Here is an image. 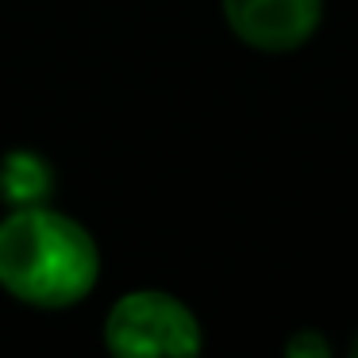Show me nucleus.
Segmentation results:
<instances>
[{
  "mask_svg": "<svg viewBox=\"0 0 358 358\" xmlns=\"http://www.w3.org/2000/svg\"><path fill=\"white\" fill-rule=\"evenodd\" d=\"M201 324L193 308L162 289L124 293L104 316L112 358H201Z\"/></svg>",
  "mask_w": 358,
  "mask_h": 358,
  "instance_id": "nucleus-2",
  "label": "nucleus"
},
{
  "mask_svg": "<svg viewBox=\"0 0 358 358\" xmlns=\"http://www.w3.org/2000/svg\"><path fill=\"white\" fill-rule=\"evenodd\" d=\"M101 281V247L73 216L31 204L0 220V289L31 308H73Z\"/></svg>",
  "mask_w": 358,
  "mask_h": 358,
  "instance_id": "nucleus-1",
  "label": "nucleus"
},
{
  "mask_svg": "<svg viewBox=\"0 0 358 358\" xmlns=\"http://www.w3.org/2000/svg\"><path fill=\"white\" fill-rule=\"evenodd\" d=\"M224 20L247 47L285 55L316 35L324 0H224Z\"/></svg>",
  "mask_w": 358,
  "mask_h": 358,
  "instance_id": "nucleus-3",
  "label": "nucleus"
},
{
  "mask_svg": "<svg viewBox=\"0 0 358 358\" xmlns=\"http://www.w3.org/2000/svg\"><path fill=\"white\" fill-rule=\"evenodd\" d=\"M347 358H358V339L350 343V355H347Z\"/></svg>",
  "mask_w": 358,
  "mask_h": 358,
  "instance_id": "nucleus-6",
  "label": "nucleus"
},
{
  "mask_svg": "<svg viewBox=\"0 0 358 358\" xmlns=\"http://www.w3.org/2000/svg\"><path fill=\"white\" fill-rule=\"evenodd\" d=\"M285 358H331V347L320 331H296L285 347Z\"/></svg>",
  "mask_w": 358,
  "mask_h": 358,
  "instance_id": "nucleus-5",
  "label": "nucleus"
},
{
  "mask_svg": "<svg viewBox=\"0 0 358 358\" xmlns=\"http://www.w3.org/2000/svg\"><path fill=\"white\" fill-rule=\"evenodd\" d=\"M55 189V170L35 150H8L0 158V201L8 208H31L47 204Z\"/></svg>",
  "mask_w": 358,
  "mask_h": 358,
  "instance_id": "nucleus-4",
  "label": "nucleus"
}]
</instances>
